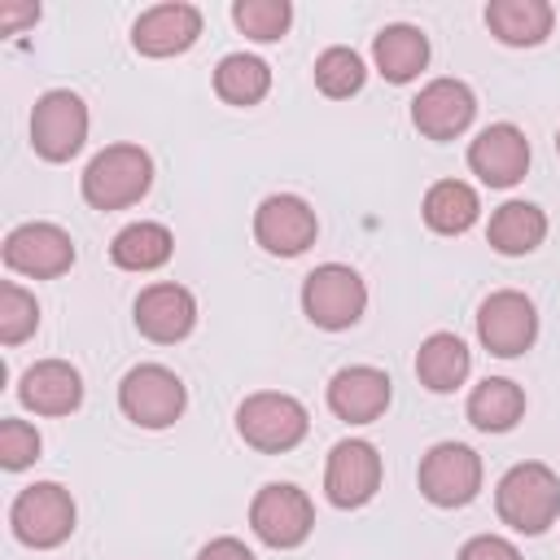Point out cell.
I'll use <instances>...</instances> for the list:
<instances>
[{
  "mask_svg": "<svg viewBox=\"0 0 560 560\" xmlns=\"http://www.w3.org/2000/svg\"><path fill=\"white\" fill-rule=\"evenodd\" d=\"M153 184V158L140 144H109L83 171V201L92 210L136 206Z\"/></svg>",
  "mask_w": 560,
  "mask_h": 560,
  "instance_id": "obj_2",
  "label": "cell"
},
{
  "mask_svg": "<svg viewBox=\"0 0 560 560\" xmlns=\"http://www.w3.org/2000/svg\"><path fill=\"white\" fill-rule=\"evenodd\" d=\"M201 35V13L192 4H153L136 18L131 26V44L144 57H175L188 52Z\"/></svg>",
  "mask_w": 560,
  "mask_h": 560,
  "instance_id": "obj_18",
  "label": "cell"
},
{
  "mask_svg": "<svg viewBox=\"0 0 560 560\" xmlns=\"http://www.w3.org/2000/svg\"><path fill=\"white\" fill-rule=\"evenodd\" d=\"M468 368H472V354H468V346L455 332L424 337V346L416 354V376L433 394H455L468 381Z\"/></svg>",
  "mask_w": 560,
  "mask_h": 560,
  "instance_id": "obj_21",
  "label": "cell"
},
{
  "mask_svg": "<svg viewBox=\"0 0 560 560\" xmlns=\"http://www.w3.org/2000/svg\"><path fill=\"white\" fill-rule=\"evenodd\" d=\"M271 88V70L262 57H249V52H228L219 66H214V92L228 101V105H258Z\"/></svg>",
  "mask_w": 560,
  "mask_h": 560,
  "instance_id": "obj_27",
  "label": "cell"
},
{
  "mask_svg": "<svg viewBox=\"0 0 560 560\" xmlns=\"http://www.w3.org/2000/svg\"><path fill=\"white\" fill-rule=\"evenodd\" d=\"M363 306H368V284L346 262H324L302 280V311L315 328H328V332L350 328L359 324Z\"/></svg>",
  "mask_w": 560,
  "mask_h": 560,
  "instance_id": "obj_4",
  "label": "cell"
},
{
  "mask_svg": "<svg viewBox=\"0 0 560 560\" xmlns=\"http://www.w3.org/2000/svg\"><path fill=\"white\" fill-rule=\"evenodd\" d=\"M232 22H236L249 39L271 44V39H280V35L289 31L293 9H289V0H236V4H232Z\"/></svg>",
  "mask_w": 560,
  "mask_h": 560,
  "instance_id": "obj_29",
  "label": "cell"
},
{
  "mask_svg": "<svg viewBox=\"0 0 560 560\" xmlns=\"http://www.w3.org/2000/svg\"><path fill=\"white\" fill-rule=\"evenodd\" d=\"M420 494L438 508H464L481 490V455L464 442H438L420 459Z\"/></svg>",
  "mask_w": 560,
  "mask_h": 560,
  "instance_id": "obj_8",
  "label": "cell"
},
{
  "mask_svg": "<svg viewBox=\"0 0 560 560\" xmlns=\"http://www.w3.org/2000/svg\"><path fill=\"white\" fill-rule=\"evenodd\" d=\"M490 245L508 258H521V254H534L547 236V214L534 206V201H503L494 214H490V228H486Z\"/></svg>",
  "mask_w": 560,
  "mask_h": 560,
  "instance_id": "obj_23",
  "label": "cell"
},
{
  "mask_svg": "<svg viewBox=\"0 0 560 560\" xmlns=\"http://www.w3.org/2000/svg\"><path fill=\"white\" fill-rule=\"evenodd\" d=\"M306 407L293 398V394H276V389H262V394H249L241 407H236V433L262 451V455H280V451H293L302 438H306Z\"/></svg>",
  "mask_w": 560,
  "mask_h": 560,
  "instance_id": "obj_3",
  "label": "cell"
},
{
  "mask_svg": "<svg viewBox=\"0 0 560 560\" xmlns=\"http://www.w3.org/2000/svg\"><path fill=\"white\" fill-rule=\"evenodd\" d=\"M4 262H9V271L52 280L74 267V241L57 223H18L4 236Z\"/></svg>",
  "mask_w": 560,
  "mask_h": 560,
  "instance_id": "obj_11",
  "label": "cell"
},
{
  "mask_svg": "<svg viewBox=\"0 0 560 560\" xmlns=\"http://www.w3.org/2000/svg\"><path fill=\"white\" fill-rule=\"evenodd\" d=\"M197 560H254V551L241 538H214L197 551Z\"/></svg>",
  "mask_w": 560,
  "mask_h": 560,
  "instance_id": "obj_33",
  "label": "cell"
},
{
  "mask_svg": "<svg viewBox=\"0 0 560 560\" xmlns=\"http://www.w3.org/2000/svg\"><path fill=\"white\" fill-rule=\"evenodd\" d=\"M477 114L472 88L459 79H433L420 88V96L411 101V122L420 127V136L429 140H455Z\"/></svg>",
  "mask_w": 560,
  "mask_h": 560,
  "instance_id": "obj_16",
  "label": "cell"
},
{
  "mask_svg": "<svg viewBox=\"0 0 560 560\" xmlns=\"http://www.w3.org/2000/svg\"><path fill=\"white\" fill-rule=\"evenodd\" d=\"M551 4L547 0H490L486 4V26L494 39L512 44V48H534L551 35Z\"/></svg>",
  "mask_w": 560,
  "mask_h": 560,
  "instance_id": "obj_20",
  "label": "cell"
},
{
  "mask_svg": "<svg viewBox=\"0 0 560 560\" xmlns=\"http://www.w3.org/2000/svg\"><path fill=\"white\" fill-rule=\"evenodd\" d=\"M328 407L346 424H372L389 407V376L368 363H350L328 381Z\"/></svg>",
  "mask_w": 560,
  "mask_h": 560,
  "instance_id": "obj_17",
  "label": "cell"
},
{
  "mask_svg": "<svg viewBox=\"0 0 560 560\" xmlns=\"http://www.w3.org/2000/svg\"><path fill=\"white\" fill-rule=\"evenodd\" d=\"M171 249H175V236H171L162 223L140 219V223H127V228L114 236L109 258H114V267H122V271H158V267L171 258Z\"/></svg>",
  "mask_w": 560,
  "mask_h": 560,
  "instance_id": "obj_26",
  "label": "cell"
},
{
  "mask_svg": "<svg viewBox=\"0 0 560 560\" xmlns=\"http://www.w3.org/2000/svg\"><path fill=\"white\" fill-rule=\"evenodd\" d=\"M88 140V105L83 96L57 88L44 92L31 109V144L44 162H70Z\"/></svg>",
  "mask_w": 560,
  "mask_h": 560,
  "instance_id": "obj_7",
  "label": "cell"
},
{
  "mask_svg": "<svg viewBox=\"0 0 560 560\" xmlns=\"http://www.w3.org/2000/svg\"><path fill=\"white\" fill-rule=\"evenodd\" d=\"M192 324H197V302H192V293L184 284L162 280V284L140 289V298H136L140 337H149L158 346H175V341H184L192 332Z\"/></svg>",
  "mask_w": 560,
  "mask_h": 560,
  "instance_id": "obj_15",
  "label": "cell"
},
{
  "mask_svg": "<svg viewBox=\"0 0 560 560\" xmlns=\"http://www.w3.org/2000/svg\"><path fill=\"white\" fill-rule=\"evenodd\" d=\"M249 525H254V534L267 542V547H298V542H306V534H311V525H315V508H311V499L298 490V486H289V481H271V486H262L258 494H254V503H249Z\"/></svg>",
  "mask_w": 560,
  "mask_h": 560,
  "instance_id": "obj_10",
  "label": "cell"
},
{
  "mask_svg": "<svg viewBox=\"0 0 560 560\" xmlns=\"http://www.w3.org/2000/svg\"><path fill=\"white\" fill-rule=\"evenodd\" d=\"M35 459H39V433L26 420H13V416L0 420V464L9 472H18V468H26Z\"/></svg>",
  "mask_w": 560,
  "mask_h": 560,
  "instance_id": "obj_31",
  "label": "cell"
},
{
  "mask_svg": "<svg viewBox=\"0 0 560 560\" xmlns=\"http://www.w3.org/2000/svg\"><path fill=\"white\" fill-rule=\"evenodd\" d=\"M372 57H376V70H381L389 83H411V79L429 66V39H424L420 26L394 22V26H385V31L372 39Z\"/></svg>",
  "mask_w": 560,
  "mask_h": 560,
  "instance_id": "obj_22",
  "label": "cell"
},
{
  "mask_svg": "<svg viewBox=\"0 0 560 560\" xmlns=\"http://www.w3.org/2000/svg\"><path fill=\"white\" fill-rule=\"evenodd\" d=\"M9 525L26 547H39V551L61 547L74 529V499L57 481H35L13 499Z\"/></svg>",
  "mask_w": 560,
  "mask_h": 560,
  "instance_id": "obj_6",
  "label": "cell"
},
{
  "mask_svg": "<svg viewBox=\"0 0 560 560\" xmlns=\"http://www.w3.org/2000/svg\"><path fill=\"white\" fill-rule=\"evenodd\" d=\"M363 79H368V70H363V57L354 48H324L315 57V88L332 101L354 96L363 88Z\"/></svg>",
  "mask_w": 560,
  "mask_h": 560,
  "instance_id": "obj_28",
  "label": "cell"
},
{
  "mask_svg": "<svg viewBox=\"0 0 560 560\" xmlns=\"http://www.w3.org/2000/svg\"><path fill=\"white\" fill-rule=\"evenodd\" d=\"M459 560H521V551L499 534H477V538L464 542Z\"/></svg>",
  "mask_w": 560,
  "mask_h": 560,
  "instance_id": "obj_32",
  "label": "cell"
},
{
  "mask_svg": "<svg viewBox=\"0 0 560 560\" xmlns=\"http://www.w3.org/2000/svg\"><path fill=\"white\" fill-rule=\"evenodd\" d=\"M324 490H328V503H337V508H363L381 490V455H376V446L363 442V438L337 442L328 451Z\"/></svg>",
  "mask_w": 560,
  "mask_h": 560,
  "instance_id": "obj_12",
  "label": "cell"
},
{
  "mask_svg": "<svg viewBox=\"0 0 560 560\" xmlns=\"http://www.w3.org/2000/svg\"><path fill=\"white\" fill-rule=\"evenodd\" d=\"M477 337L499 359L525 354L534 346V337H538V311H534V302L525 293H516V289L490 293L481 302V311H477Z\"/></svg>",
  "mask_w": 560,
  "mask_h": 560,
  "instance_id": "obj_9",
  "label": "cell"
},
{
  "mask_svg": "<svg viewBox=\"0 0 560 560\" xmlns=\"http://www.w3.org/2000/svg\"><path fill=\"white\" fill-rule=\"evenodd\" d=\"M18 398L35 416H70L83 402V376L66 359H39V363H31L22 372Z\"/></svg>",
  "mask_w": 560,
  "mask_h": 560,
  "instance_id": "obj_19",
  "label": "cell"
},
{
  "mask_svg": "<svg viewBox=\"0 0 560 560\" xmlns=\"http://www.w3.org/2000/svg\"><path fill=\"white\" fill-rule=\"evenodd\" d=\"M468 166L490 188L521 184L525 171H529V140H525V131L512 127V122H494V127L477 131V140L468 144Z\"/></svg>",
  "mask_w": 560,
  "mask_h": 560,
  "instance_id": "obj_14",
  "label": "cell"
},
{
  "mask_svg": "<svg viewBox=\"0 0 560 560\" xmlns=\"http://www.w3.org/2000/svg\"><path fill=\"white\" fill-rule=\"evenodd\" d=\"M35 328H39V306H35V298H31L22 284L4 280V284H0V341H4V346H18V341H26Z\"/></svg>",
  "mask_w": 560,
  "mask_h": 560,
  "instance_id": "obj_30",
  "label": "cell"
},
{
  "mask_svg": "<svg viewBox=\"0 0 560 560\" xmlns=\"http://www.w3.org/2000/svg\"><path fill=\"white\" fill-rule=\"evenodd\" d=\"M184 402H188L184 381L171 368H162V363H140L118 385V407L140 429H166V424H175L184 416Z\"/></svg>",
  "mask_w": 560,
  "mask_h": 560,
  "instance_id": "obj_5",
  "label": "cell"
},
{
  "mask_svg": "<svg viewBox=\"0 0 560 560\" xmlns=\"http://www.w3.org/2000/svg\"><path fill=\"white\" fill-rule=\"evenodd\" d=\"M315 232H319V219L315 210L293 197V192H271L258 210H254V236L267 254H280V258H293L302 254L306 245H315Z\"/></svg>",
  "mask_w": 560,
  "mask_h": 560,
  "instance_id": "obj_13",
  "label": "cell"
},
{
  "mask_svg": "<svg viewBox=\"0 0 560 560\" xmlns=\"http://www.w3.org/2000/svg\"><path fill=\"white\" fill-rule=\"evenodd\" d=\"M521 416H525V389L516 381H508V376H486L468 394V420L481 433H508Z\"/></svg>",
  "mask_w": 560,
  "mask_h": 560,
  "instance_id": "obj_24",
  "label": "cell"
},
{
  "mask_svg": "<svg viewBox=\"0 0 560 560\" xmlns=\"http://www.w3.org/2000/svg\"><path fill=\"white\" fill-rule=\"evenodd\" d=\"M494 508H499L503 525H512L516 534H542L560 516V477L538 459L516 464L503 472V481L494 490Z\"/></svg>",
  "mask_w": 560,
  "mask_h": 560,
  "instance_id": "obj_1",
  "label": "cell"
},
{
  "mask_svg": "<svg viewBox=\"0 0 560 560\" xmlns=\"http://www.w3.org/2000/svg\"><path fill=\"white\" fill-rule=\"evenodd\" d=\"M481 214V201L472 192V184L464 179H438L429 192H424V223L442 236H459L477 223Z\"/></svg>",
  "mask_w": 560,
  "mask_h": 560,
  "instance_id": "obj_25",
  "label": "cell"
},
{
  "mask_svg": "<svg viewBox=\"0 0 560 560\" xmlns=\"http://www.w3.org/2000/svg\"><path fill=\"white\" fill-rule=\"evenodd\" d=\"M26 22H39V4H0V26L18 31Z\"/></svg>",
  "mask_w": 560,
  "mask_h": 560,
  "instance_id": "obj_34",
  "label": "cell"
},
{
  "mask_svg": "<svg viewBox=\"0 0 560 560\" xmlns=\"http://www.w3.org/2000/svg\"><path fill=\"white\" fill-rule=\"evenodd\" d=\"M556 153H560V131H556Z\"/></svg>",
  "mask_w": 560,
  "mask_h": 560,
  "instance_id": "obj_35",
  "label": "cell"
}]
</instances>
